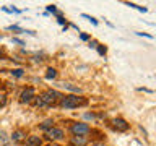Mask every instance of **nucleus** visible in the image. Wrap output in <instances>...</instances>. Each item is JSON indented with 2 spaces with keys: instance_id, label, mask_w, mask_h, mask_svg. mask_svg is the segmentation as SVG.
<instances>
[{
  "instance_id": "f257e3e1",
  "label": "nucleus",
  "mask_w": 156,
  "mask_h": 146,
  "mask_svg": "<svg viewBox=\"0 0 156 146\" xmlns=\"http://www.w3.org/2000/svg\"><path fill=\"white\" fill-rule=\"evenodd\" d=\"M58 97H62V96L58 94L57 91L47 89L46 92H42V94L36 99V106H51V104H55V101L58 99Z\"/></svg>"
},
{
  "instance_id": "f03ea898",
  "label": "nucleus",
  "mask_w": 156,
  "mask_h": 146,
  "mask_svg": "<svg viewBox=\"0 0 156 146\" xmlns=\"http://www.w3.org/2000/svg\"><path fill=\"white\" fill-rule=\"evenodd\" d=\"M85 104H86L85 97H78V96H72V94L62 97V101H60V107H63V109H75V107H80Z\"/></svg>"
},
{
  "instance_id": "7ed1b4c3",
  "label": "nucleus",
  "mask_w": 156,
  "mask_h": 146,
  "mask_svg": "<svg viewBox=\"0 0 156 146\" xmlns=\"http://www.w3.org/2000/svg\"><path fill=\"white\" fill-rule=\"evenodd\" d=\"M72 133L73 135H80V136H85L90 133V127L86 123H73L72 125Z\"/></svg>"
},
{
  "instance_id": "20e7f679",
  "label": "nucleus",
  "mask_w": 156,
  "mask_h": 146,
  "mask_svg": "<svg viewBox=\"0 0 156 146\" xmlns=\"http://www.w3.org/2000/svg\"><path fill=\"white\" fill-rule=\"evenodd\" d=\"M63 131L60 130V128H49L47 131H46V138H49V140H62L63 138Z\"/></svg>"
},
{
  "instance_id": "39448f33",
  "label": "nucleus",
  "mask_w": 156,
  "mask_h": 146,
  "mask_svg": "<svg viewBox=\"0 0 156 146\" xmlns=\"http://www.w3.org/2000/svg\"><path fill=\"white\" fill-rule=\"evenodd\" d=\"M33 97H34V89L33 88H26V89L21 92V96H20V101H21L23 104H26V102L33 101Z\"/></svg>"
},
{
  "instance_id": "423d86ee",
  "label": "nucleus",
  "mask_w": 156,
  "mask_h": 146,
  "mask_svg": "<svg viewBox=\"0 0 156 146\" xmlns=\"http://www.w3.org/2000/svg\"><path fill=\"white\" fill-rule=\"evenodd\" d=\"M112 127H114V130H117V131L129 130V123H127L124 119H114L112 120Z\"/></svg>"
},
{
  "instance_id": "0eeeda50",
  "label": "nucleus",
  "mask_w": 156,
  "mask_h": 146,
  "mask_svg": "<svg viewBox=\"0 0 156 146\" xmlns=\"http://www.w3.org/2000/svg\"><path fill=\"white\" fill-rule=\"evenodd\" d=\"M88 143V140H86V136H80V135H75L72 138V144L73 146H85Z\"/></svg>"
},
{
  "instance_id": "6e6552de",
  "label": "nucleus",
  "mask_w": 156,
  "mask_h": 146,
  "mask_svg": "<svg viewBox=\"0 0 156 146\" xmlns=\"http://www.w3.org/2000/svg\"><path fill=\"white\" fill-rule=\"evenodd\" d=\"M42 144V141L39 136H29V138L26 140V144L24 146H41Z\"/></svg>"
},
{
  "instance_id": "1a4fd4ad",
  "label": "nucleus",
  "mask_w": 156,
  "mask_h": 146,
  "mask_svg": "<svg viewBox=\"0 0 156 146\" xmlns=\"http://www.w3.org/2000/svg\"><path fill=\"white\" fill-rule=\"evenodd\" d=\"M0 146H10V138L5 130H0Z\"/></svg>"
},
{
  "instance_id": "9d476101",
  "label": "nucleus",
  "mask_w": 156,
  "mask_h": 146,
  "mask_svg": "<svg viewBox=\"0 0 156 146\" xmlns=\"http://www.w3.org/2000/svg\"><path fill=\"white\" fill-rule=\"evenodd\" d=\"M13 141H21L24 138V131L23 130H16V131H13Z\"/></svg>"
},
{
  "instance_id": "9b49d317",
  "label": "nucleus",
  "mask_w": 156,
  "mask_h": 146,
  "mask_svg": "<svg viewBox=\"0 0 156 146\" xmlns=\"http://www.w3.org/2000/svg\"><path fill=\"white\" fill-rule=\"evenodd\" d=\"M55 76H57V71L54 70V68H49L47 73H46V78L47 80H52V78H55Z\"/></svg>"
},
{
  "instance_id": "f8f14e48",
  "label": "nucleus",
  "mask_w": 156,
  "mask_h": 146,
  "mask_svg": "<svg viewBox=\"0 0 156 146\" xmlns=\"http://www.w3.org/2000/svg\"><path fill=\"white\" fill-rule=\"evenodd\" d=\"M41 128H42V130L52 128V120H46V122H44V123H41Z\"/></svg>"
},
{
  "instance_id": "ddd939ff",
  "label": "nucleus",
  "mask_w": 156,
  "mask_h": 146,
  "mask_svg": "<svg viewBox=\"0 0 156 146\" xmlns=\"http://www.w3.org/2000/svg\"><path fill=\"white\" fill-rule=\"evenodd\" d=\"M12 75H15V76H23V70H21V68H16V70H13L12 71Z\"/></svg>"
},
{
  "instance_id": "4468645a",
  "label": "nucleus",
  "mask_w": 156,
  "mask_h": 146,
  "mask_svg": "<svg viewBox=\"0 0 156 146\" xmlns=\"http://www.w3.org/2000/svg\"><path fill=\"white\" fill-rule=\"evenodd\" d=\"M129 7H132V8H136V10H140V12H146V8H143V7H138V5H135V3H127Z\"/></svg>"
},
{
  "instance_id": "2eb2a0df",
  "label": "nucleus",
  "mask_w": 156,
  "mask_h": 146,
  "mask_svg": "<svg viewBox=\"0 0 156 146\" xmlns=\"http://www.w3.org/2000/svg\"><path fill=\"white\" fill-rule=\"evenodd\" d=\"M5 102H7V97H5V94H0V107H3Z\"/></svg>"
},
{
  "instance_id": "dca6fc26",
  "label": "nucleus",
  "mask_w": 156,
  "mask_h": 146,
  "mask_svg": "<svg viewBox=\"0 0 156 146\" xmlns=\"http://www.w3.org/2000/svg\"><path fill=\"white\" fill-rule=\"evenodd\" d=\"M83 16H85V18H88V19H90V21L93 23V24H98V21H96V19L93 18V16H90V15H85V13H83Z\"/></svg>"
},
{
  "instance_id": "f3484780",
  "label": "nucleus",
  "mask_w": 156,
  "mask_h": 146,
  "mask_svg": "<svg viewBox=\"0 0 156 146\" xmlns=\"http://www.w3.org/2000/svg\"><path fill=\"white\" fill-rule=\"evenodd\" d=\"M65 88H68V89H72V91H76V92H80V88H75V86H72V85H63Z\"/></svg>"
},
{
  "instance_id": "a211bd4d",
  "label": "nucleus",
  "mask_w": 156,
  "mask_h": 146,
  "mask_svg": "<svg viewBox=\"0 0 156 146\" xmlns=\"http://www.w3.org/2000/svg\"><path fill=\"white\" fill-rule=\"evenodd\" d=\"M47 10H49V12H52V13H57V8L54 7V5H49V7H47Z\"/></svg>"
},
{
  "instance_id": "6ab92c4d",
  "label": "nucleus",
  "mask_w": 156,
  "mask_h": 146,
  "mask_svg": "<svg viewBox=\"0 0 156 146\" xmlns=\"http://www.w3.org/2000/svg\"><path fill=\"white\" fill-rule=\"evenodd\" d=\"M98 50H99V54H101V55H104V54H106V47L99 46V47H98Z\"/></svg>"
},
{
  "instance_id": "aec40b11",
  "label": "nucleus",
  "mask_w": 156,
  "mask_h": 146,
  "mask_svg": "<svg viewBox=\"0 0 156 146\" xmlns=\"http://www.w3.org/2000/svg\"><path fill=\"white\" fill-rule=\"evenodd\" d=\"M91 146H106V144L104 143H93Z\"/></svg>"
},
{
  "instance_id": "412c9836",
  "label": "nucleus",
  "mask_w": 156,
  "mask_h": 146,
  "mask_svg": "<svg viewBox=\"0 0 156 146\" xmlns=\"http://www.w3.org/2000/svg\"><path fill=\"white\" fill-rule=\"evenodd\" d=\"M47 146H57V144H47Z\"/></svg>"
},
{
  "instance_id": "4be33fe9",
  "label": "nucleus",
  "mask_w": 156,
  "mask_h": 146,
  "mask_svg": "<svg viewBox=\"0 0 156 146\" xmlns=\"http://www.w3.org/2000/svg\"><path fill=\"white\" fill-rule=\"evenodd\" d=\"M0 57H2V50H0Z\"/></svg>"
}]
</instances>
